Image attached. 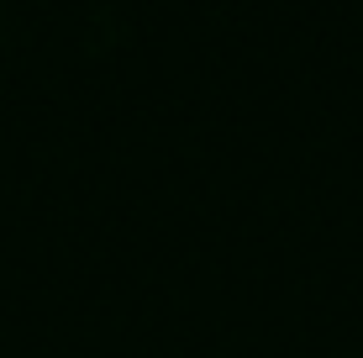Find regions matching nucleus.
Segmentation results:
<instances>
[]
</instances>
